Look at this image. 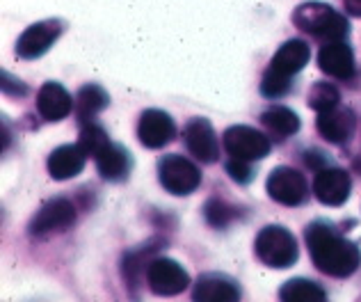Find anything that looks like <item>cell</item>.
Returning <instances> with one entry per match:
<instances>
[{"label": "cell", "mask_w": 361, "mask_h": 302, "mask_svg": "<svg viewBox=\"0 0 361 302\" xmlns=\"http://www.w3.org/2000/svg\"><path fill=\"white\" fill-rule=\"evenodd\" d=\"M304 241L313 266L329 277H350L361 266V250L345 236H341L327 220L311 222L304 231Z\"/></svg>", "instance_id": "1"}, {"label": "cell", "mask_w": 361, "mask_h": 302, "mask_svg": "<svg viewBox=\"0 0 361 302\" xmlns=\"http://www.w3.org/2000/svg\"><path fill=\"white\" fill-rule=\"evenodd\" d=\"M293 23H295L302 32L316 37V40H325V42L345 40L350 32L348 18L341 12H336L331 5L320 3V0H309V3L300 5L295 12H293Z\"/></svg>", "instance_id": "2"}, {"label": "cell", "mask_w": 361, "mask_h": 302, "mask_svg": "<svg viewBox=\"0 0 361 302\" xmlns=\"http://www.w3.org/2000/svg\"><path fill=\"white\" fill-rule=\"evenodd\" d=\"M254 252L263 266L274 268V270L295 266L300 259L298 238L281 224L263 226L254 241Z\"/></svg>", "instance_id": "3"}, {"label": "cell", "mask_w": 361, "mask_h": 302, "mask_svg": "<svg viewBox=\"0 0 361 302\" xmlns=\"http://www.w3.org/2000/svg\"><path fill=\"white\" fill-rule=\"evenodd\" d=\"M75 218H78V209H75V204L71 200H66V197H53V200H49L35 213L27 231L35 238H49L53 234H62L66 229H71L75 224Z\"/></svg>", "instance_id": "4"}, {"label": "cell", "mask_w": 361, "mask_h": 302, "mask_svg": "<svg viewBox=\"0 0 361 302\" xmlns=\"http://www.w3.org/2000/svg\"><path fill=\"white\" fill-rule=\"evenodd\" d=\"M158 179L160 186L167 193H172L176 197H185L190 193H195L199 183H202V172L185 156L169 154L158 163Z\"/></svg>", "instance_id": "5"}, {"label": "cell", "mask_w": 361, "mask_h": 302, "mask_svg": "<svg viewBox=\"0 0 361 302\" xmlns=\"http://www.w3.org/2000/svg\"><path fill=\"white\" fill-rule=\"evenodd\" d=\"M62 32H64V23L60 18H46V21L32 23L16 40L14 51L21 60H37L44 53L51 51V46L60 40Z\"/></svg>", "instance_id": "6"}, {"label": "cell", "mask_w": 361, "mask_h": 302, "mask_svg": "<svg viewBox=\"0 0 361 302\" xmlns=\"http://www.w3.org/2000/svg\"><path fill=\"white\" fill-rule=\"evenodd\" d=\"M145 279L156 296H165V298L183 294L190 284L188 270L180 266V263H176L174 259H165V257L151 259Z\"/></svg>", "instance_id": "7"}, {"label": "cell", "mask_w": 361, "mask_h": 302, "mask_svg": "<svg viewBox=\"0 0 361 302\" xmlns=\"http://www.w3.org/2000/svg\"><path fill=\"white\" fill-rule=\"evenodd\" d=\"M265 188H268V195L272 197L277 204L283 206H300L307 202L309 197V188H307V179L295 167H274L268 181H265Z\"/></svg>", "instance_id": "8"}, {"label": "cell", "mask_w": 361, "mask_h": 302, "mask_svg": "<svg viewBox=\"0 0 361 302\" xmlns=\"http://www.w3.org/2000/svg\"><path fill=\"white\" fill-rule=\"evenodd\" d=\"M270 140L265 138V133L256 131L252 126L245 124H235L224 131V149L226 154L233 158H243V160H261L270 154Z\"/></svg>", "instance_id": "9"}, {"label": "cell", "mask_w": 361, "mask_h": 302, "mask_svg": "<svg viewBox=\"0 0 361 302\" xmlns=\"http://www.w3.org/2000/svg\"><path fill=\"white\" fill-rule=\"evenodd\" d=\"M313 193L325 206H341L353 193V176L341 167H320L313 179Z\"/></svg>", "instance_id": "10"}, {"label": "cell", "mask_w": 361, "mask_h": 302, "mask_svg": "<svg viewBox=\"0 0 361 302\" xmlns=\"http://www.w3.org/2000/svg\"><path fill=\"white\" fill-rule=\"evenodd\" d=\"M185 149L202 163H215L220 158V145H217L215 128L204 117H192L183 128Z\"/></svg>", "instance_id": "11"}, {"label": "cell", "mask_w": 361, "mask_h": 302, "mask_svg": "<svg viewBox=\"0 0 361 302\" xmlns=\"http://www.w3.org/2000/svg\"><path fill=\"white\" fill-rule=\"evenodd\" d=\"M137 138L147 149L167 147L176 138V124L165 110L149 108L137 119Z\"/></svg>", "instance_id": "12"}, {"label": "cell", "mask_w": 361, "mask_h": 302, "mask_svg": "<svg viewBox=\"0 0 361 302\" xmlns=\"http://www.w3.org/2000/svg\"><path fill=\"white\" fill-rule=\"evenodd\" d=\"M243 298V291L238 282L220 275V272H204L199 275L192 286L195 302H238Z\"/></svg>", "instance_id": "13"}, {"label": "cell", "mask_w": 361, "mask_h": 302, "mask_svg": "<svg viewBox=\"0 0 361 302\" xmlns=\"http://www.w3.org/2000/svg\"><path fill=\"white\" fill-rule=\"evenodd\" d=\"M316 128H318V133L327 140V143L345 145L357 131V117H355V112L350 108L336 106L331 110L318 112Z\"/></svg>", "instance_id": "14"}, {"label": "cell", "mask_w": 361, "mask_h": 302, "mask_svg": "<svg viewBox=\"0 0 361 302\" xmlns=\"http://www.w3.org/2000/svg\"><path fill=\"white\" fill-rule=\"evenodd\" d=\"M318 67L320 71H325L331 78L338 80H350L357 71L355 64V53L345 44V40L327 42L318 53Z\"/></svg>", "instance_id": "15"}, {"label": "cell", "mask_w": 361, "mask_h": 302, "mask_svg": "<svg viewBox=\"0 0 361 302\" xmlns=\"http://www.w3.org/2000/svg\"><path fill=\"white\" fill-rule=\"evenodd\" d=\"M94 160H97V169L99 174L106 179V181H126L130 169H133V156L130 151L123 145H115L108 143L103 149H99L94 154Z\"/></svg>", "instance_id": "16"}, {"label": "cell", "mask_w": 361, "mask_h": 302, "mask_svg": "<svg viewBox=\"0 0 361 302\" xmlns=\"http://www.w3.org/2000/svg\"><path fill=\"white\" fill-rule=\"evenodd\" d=\"M87 151L85 147L78 145H62L58 149L51 151L49 156V174L55 179V181H66V179H73L82 172L85 163H87Z\"/></svg>", "instance_id": "17"}, {"label": "cell", "mask_w": 361, "mask_h": 302, "mask_svg": "<svg viewBox=\"0 0 361 302\" xmlns=\"http://www.w3.org/2000/svg\"><path fill=\"white\" fill-rule=\"evenodd\" d=\"M71 94L60 83H44L37 92V110L44 121H60L71 112Z\"/></svg>", "instance_id": "18"}, {"label": "cell", "mask_w": 361, "mask_h": 302, "mask_svg": "<svg viewBox=\"0 0 361 302\" xmlns=\"http://www.w3.org/2000/svg\"><path fill=\"white\" fill-rule=\"evenodd\" d=\"M311 58L309 44L302 40H288L286 44L279 46V51L274 53V58L270 62V71L286 76V78H295V76L307 67V62Z\"/></svg>", "instance_id": "19"}, {"label": "cell", "mask_w": 361, "mask_h": 302, "mask_svg": "<svg viewBox=\"0 0 361 302\" xmlns=\"http://www.w3.org/2000/svg\"><path fill=\"white\" fill-rule=\"evenodd\" d=\"M110 103L108 92L97 83H87L78 90V99H75V112H78V121L80 126L92 121L99 115L101 110H106Z\"/></svg>", "instance_id": "20"}, {"label": "cell", "mask_w": 361, "mask_h": 302, "mask_svg": "<svg viewBox=\"0 0 361 302\" xmlns=\"http://www.w3.org/2000/svg\"><path fill=\"white\" fill-rule=\"evenodd\" d=\"M261 124L268 128L274 138L286 140V138L298 133L302 121H300L295 110H290L286 106H274V108H268L261 115Z\"/></svg>", "instance_id": "21"}, {"label": "cell", "mask_w": 361, "mask_h": 302, "mask_svg": "<svg viewBox=\"0 0 361 302\" xmlns=\"http://www.w3.org/2000/svg\"><path fill=\"white\" fill-rule=\"evenodd\" d=\"M158 250H160L158 245L154 248V243H151V245H142V248L126 252V257H123V263H121V272H123V279H126L128 289H135L140 284L142 275H147L149 263L156 257Z\"/></svg>", "instance_id": "22"}, {"label": "cell", "mask_w": 361, "mask_h": 302, "mask_svg": "<svg viewBox=\"0 0 361 302\" xmlns=\"http://www.w3.org/2000/svg\"><path fill=\"white\" fill-rule=\"evenodd\" d=\"M279 298L283 302H325L327 294L316 282L295 277V279H288L286 284L279 289Z\"/></svg>", "instance_id": "23"}, {"label": "cell", "mask_w": 361, "mask_h": 302, "mask_svg": "<svg viewBox=\"0 0 361 302\" xmlns=\"http://www.w3.org/2000/svg\"><path fill=\"white\" fill-rule=\"evenodd\" d=\"M309 106L316 112H325L341 106V92L331 83H316L309 90Z\"/></svg>", "instance_id": "24"}, {"label": "cell", "mask_w": 361, "mask_h": 302, "mask_svg": "<svg viewBox=\"0 0 361 302\" xmlns=\"http://www.w3.org/2000/svg\"><path fill=\"white\" fill-rule=\"evenodd\" d=\"M204 215H206V222L215 226V229H224L226 224H231L235 218H238V211H233L231 204H226L222 200H208L206 206H204Z\"/></svg>", "instance_id": "25"}, {"label": "cell", "mask_w": 361, "mask_h": 302, "mask_svg": "<svg viewBox=\"0 0 361 302\" xmlns=\"http://www.w3.org/2000/svg\"><path fill=\"white\" fill-rule=\"evenodd\" d=\"M78 143L85 147V151H87L90 156H94L99 149H103L110 143V138L106 133V128H101L99 124H94V121H87V124H82V128H80Z\"/></svg>", "instance_id": "26"}, {"label": "cell", "mask_w": 361, "mask_h": 302, "mask_svg": "<svg viewBox=\"0 0 361 302\" xmlns=\"http://www.w3.org/2000/svg\"><path fill=\"white\" fill-rule=\"evenodd\" d=\"M293 87V78H286V76H279L274 71H265L263 80H261V94L268 99H281L286 97Z\"/></svg>", "instance_id": "27"}, {"label": "cell", "mask_w": 361, "mask_h": 302, "mask_svg": "<svg viewBox=\"0 0 361 302\" xmlns=\"http://www.w3.org/2000/svg\"><path fill=\"white\" fill-rule=\"evenodd\" d=\"M226 172H229V176L233 179L235 183L240 186H247L254 181V163L252 160H243V158H233L229 156V160H226Z\"/></svg>", "instance_id": "28"}, {"label": "cell", "mask_w": 361, "mask_h": 302, "mask_svg": "<svg viewBox=\"0 0 361 302\" xmlns=\"http://www.w3.org/2000/svg\"><path fill=\"white\" fill-rule=\"evenodd\" d=\"M343 5H345V9L350 14L361 18V0H343Z\"/></svg>", "instance_id": "29"}]
</instances>
